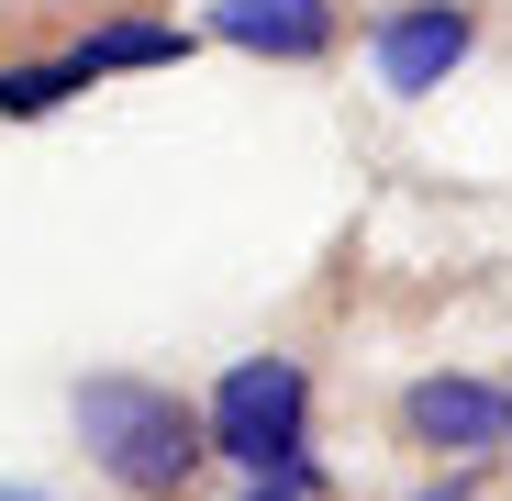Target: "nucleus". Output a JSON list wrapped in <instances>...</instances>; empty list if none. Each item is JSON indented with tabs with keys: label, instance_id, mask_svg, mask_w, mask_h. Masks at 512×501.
<instances>
[{
	"label": "nucleus",
	"instance_id": "f257e3e1",
	"mask_svg": "<svg viewBox=\"0 0 512 501\" xmlns=\"http://www.w3.org/2000/svg\"><path fill=\"white\" fill-rule=\"evenodd\" d=\"M67 424L78 446H90V468L134 501H179L201 479V401H179L167 379H134V368H101V379H78L67 390Z\"/></svg>",
	"mask_w": 512,
	"mask_h": 501
},
{
	"label": "nucleus",
	"instance_id": "7ed1b4c3",
	"mask_svg": "<svg viewBox=\"0 0 512 501\" xmlns=\"http://www.w3.org/2000/svg\"><path fill=\"white\" fill-rule=\"evenodd\" d=\"M468 56H479V0H401L368 23V78L390 101H435Z\"/></svg>",
	"mask_w": 512,
	"mask_h": 501
},
{
	"label": "nucleus",
	"instance_id": "f03ea898",
	"mask_svg": "<svg viewBox=\"0 0 512 501\" xmlns=\"http://www.w3.org/2000/svg\"><path fill=\"white\" fill-rule=\"evenodd\" d=\"M301 435H312V368H301V357H234V368L212 379V401H201V446L234 457L245 479L279 468Z\"/></svg>",
	"mask_w": 512,
	"mask_h": 501
},
{
	"label": "nucleus",
	"instance_id": "423d86ee",
	"mask_svg": "<svg viewBox=\"0 0 512 501\" xmlns=\"http://www.w3.org/2000/svg\"><path fill=\"white\" fill-rule=\"evenodd\" d=\"M201 34L190 23H112V34H90V45H67L78 67H90V78H123V67H179Z\"/></svg>",
	"mask_w": 512,
	"mask_h": 501
},
{
	"label": "nucleus",
	"instance_id": "1a4fd4ad",
	"mask_svg": "<svg viewBox=\"0 0 512 501\" xmlns=\"http://www.w3.org/2000/svg\"><path fill=\"white\" fill-rule=\"evenodd\" d=\"M0 501H56V490H34V479H0Z\"/></svg>",
	"mask_w": 512,
	"mask_h": 501
},
{
	"label": "nucleus",
	"instance_id": "0eeeda50",
	"mask_svg": "<svg viewBox=\"0 0 512 501\" xmlns=\"http://www.w3.org/2000/svg\"><path fill=\"white\" fill-rule=\"evenodd\" d=\"M78 90H90V67H78V56H45V67H0V123H34V112L78 101Z\"/></svg>",
	"mask_w": 512,
	"mask_h": 501
},
{
	"label": "nucleus",
	"instance_id": "20e7f679",
	"mask_svg": "<svg viewBox=\"0 0 512 501\" xmlns=\"http://www.w3.org/2000/svg\"><path fill=\"white\" fill-rule=\"evenodd\" d=\"M401 435H412L423 457H501V446H512V390L435 368V379L401 390Z\"/></svg>",
	"mask_w": 512,
	"mask_h": 501
},
{
	"label": "nucleus",
	"instance_id": "39448f33",
	"mask_svg": "<svg viewBox=\"0 0 512 501\" xmlns=\"http://www.w3.org/2000/svg\"><path fill=\"white\" fill-rule=\"evenodd\" d=\"M212 45H245V56H268V67H323L334 34H346V12L334 0H212Z\"/></svg>",
	"mask_w": 512,
	"mask_h": 501
},
{
	"label": "nucleus",
	"instance_id": "6e6552de",
	"mask_svg": "<svg viewBox=\"0 0 512 501\" xmlns=\"http://www.w3.org/2000/svg\"><path fill=\"white\" fill-rule=\"evenodd\" d=\"M245 501H323V490H290V479H268V468H256V479H245Z\"/></svg>",
	"mask_w": 512,
	"mask_h": 501
},
{
	"label": "nucleus",
	"instance_id": "9d476101",
	"mask_svg": "<svg viewBox=\"0 0 512 501\" xmlns=\"http://www.w3.org/2000/svg\"><path fill=\"white\" fill-rule=\"evenodd\" d=\"M412 501H479V490H457V479H446V490H412Z\"/></svg>",
	"mask_w": 512,
	"mask_h": 501
}]
</instances>
